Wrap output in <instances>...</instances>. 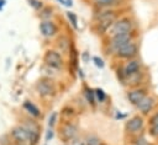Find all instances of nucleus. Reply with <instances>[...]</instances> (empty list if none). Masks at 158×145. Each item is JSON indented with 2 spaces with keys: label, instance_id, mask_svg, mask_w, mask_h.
<instances>
[{
  "label": "nucleus",
  "instance_id": "f257e3e1",
  "mask_svg": "<svg viewBox=\"0 0 158 145\" xmlns=\"http://www.w3.org/2000/svg\"><path fill=\"white\" fill-rule=\"evenodd\" d=\"M96 18H98V23H96L98 32L104 33L112 27V25L115 22V12L114 11H106V12H102L101 15H99Z\"/></svg>",
  "mask_w": 158,
  "mask_h": 145
},
{
  "label": "nucleus",
  "instance_id": "f03ea898",
  "mask_svg": "<svg viewBox=\"0 0 158 145\" xmlns=\"http://www.w3.org/2000/svg\"><path fill=\"white\" fill-rule=\"evenodd\" d=\"M132 26H133L132 21L127 17H123V18H120V20L114 22L112 27L110 28V33H111V36H115V34H118V33L131 32Z\"/></svg>",
  "mask_w": 158,
  "mask_h": 145
},
{
  "label": "nucleus",
  "instance_id": "7ed1b4c3",
  "mask_svg": "<svg viewBox=\"0 0 158 145\" xmlns=\"http://www.w3.org/2000/svg\"><path fill=\"white\" fill-rule=\"evenodd\" d=\"M137 53H138L137 44H136V43H133L132 41H131V42H128L127 44L122 45L121 48H118V49L116 50L117 57L123 58V59H132V58H135V57L137 55Z\"/></svg>",
  "mask_w": 158,
  "mask_h": 145
},
{
  "label": "nucleus",
  "instance_id": "20e7f679",
  "mask_svg": "<svg viewBox=\"0 0 158 145\" xmlns=\"http://www.w3.org/2000/svg\"><path fill=\"white\" fill-rule=\"evenodd\" d=\"M132 41V33L131 32H125V33H118L112 36L111 42H110V47L112 50H117L118 48H121L122 45L127 44L128 42Z\"/></svg>",
  "mask_w": 158,
  "mask_h": 145
},
{
  "label": "nucleus",
  "instance_id": "39448f33",
  "mask_svg": "<svg viewBox=\"0 0 158 145\" xmlns=\"http://www.w3.org/2000/svg\"><path fill=\"white\" fill-rule=\"evenodd\" d=\"M44 61L47 65H49L51 68H54V69H59L63 65V59H62L60 54L56 50H47L44 54Z\"/></svg>",
  "mask_w": 158,
  "mask_h": 145
},
{
  "label": "nucleus",
  "instance_id": "423d86ee",
  "mask_svg": "<svg viewBox=\"0 0 158 145\" xmlns=\"http://www.w3.org/2000/svg\"><path fill=\"white\" fill-rule=\"evenodd\" d=\"M36 90H37V92L41 96H51L56 91L54 85H53V82L49 79H42V80H40L37 82V85H36Z\"/></svg>",
  "mask_w": 158,
  "mask_h": 145
},
{
  "label": "nucleus",
  "instance_id": "0eeeda50",
  "mask_svg": "<svg viewBox=\"0 0 158 145\" xmlns=\"http://www.w3.org/2000/svg\"><path fill=\"white\" fill-rule=\"evenodd\" d=\"M147 96H146V91L144 90H142V88H136V90H131V91H128L127 92V98H128V101L133 104V106H138L139 104V102L143 100V98H146Z\"/></svg>",
  "mask_w": 158,
  "mask_h": 145
},
{
  "label": "nucleus",
  "instance_id": "6e6552de",
  "mask_svg": "<svg viewBox=\"0 0 158 145\" xmlns=\"http://www.w3.org/2000/svg\"><path fill=\"white\" fill-rule=\"evenodd\" d=\"M12 136L19 143H21V144H23V143L30 144V135H28V131L25 128V125L23 127H16V128H14L12 129Z\"/></svg>",
  "mask_w": 158,
  "mask_h": 145
},
{
  "label": "nucleus",
  "instance_id": "1a4fd4ad",
  "mask_svg": "<svg viewBox=\"0 0 158 145\" xmlns=\"http://www.w3.org/2000/svg\"><path fill=\"white\" fill-rule=\"evenodd\" d=\"M40 31L43 37H53L57 33V26L52 21H42L40 25Z\"/></svg>",
  "mask_w": 158,
  "mask_h": 145
},
{
  "label": "nucleus",
  "instance_id": "9d476101",
  "mask_svg": "<svg viewBox=\"0 0 158 145\" xmlns=\"http://www.w3.org/2000/svg\"><path fill=\"white\" fill-rule=\"evenodd\" d=\"M139 61L138 60H135V59H131L123 68V75L126 77H131V76H135L138 74L139 71Z\"/></svg>",
  "mask_w": 158,
  "mask_h": 145
},
{
  "label": "nucleus",
  "instance_id": "9b49d317",
  "mask_svg": "<svg viewBox=\"0 0 158 145\" xmlns=\"http://www.w3.org/2000/svg\"><path fill=\"white\" fill-rule=\"evenodd\" d=\"M143 123H144V122H143V118H142V117H139V116L132 117V118L126 123V129H127V131H130V133H136V131H138V130L142 129Z\"/></svg>",
  "mask_w": 158,
  "mask_h": 145
},
{
  "label": "nucleus",
  "instance_id": "f8f14e48",
  "mask_svg": "<svg viewBox=\"0 0 158 145\" xmlns=\"http://www.w3.org/2000/svg\"><path fill=\"white\" fill-rule=\"evenodd\" d=\"M153 106H154V100L152 97H146V98H143L139 102V104L137 106V108L141 111L142 114H148L153 109Z\"/></svg>",
  "mask_w": 158,
  "mask_h": 145
},
{
  "label": "nucleus",
  "instance_id": "ddd939ff",
  "mask_svg": "<svg viewBox=\"0 0 158 145\" xmlns=\"http://www.w3.org/2000/svg\"><path fill=\"white\" fill-rule=\"evenodd\" d=\"M25 128L27 129L28 135H30V145H35L38 141V136H40L37 127H35L32 124H28V125H25Z\"/></svg>",
  "mask_w": 158,
  "mask_h": 145
},
{
  "label": "nucleus",
  "instance_id": "4468645a",
  "mask_svg": "<svg viewBox=\"0 0 158 145\" xmlns=\"http://www.w3.org/2000/svg\"><path fill=\"white\" fill-rule=\"evenodd\" d=\"M75 133H77V128H75L73 124H67V125H64L63 129H62V136H63V139H65V140L72 139V138L75 135Z\"/></svg>",
  "mask_w": 158,
  "mask_h": 145
},
{
  "label": "nucleus",
  "instance_id": "2eb2a0df",
  "mask_svg": "<svg viewBox=\"0 0 158 145\" xmlns=\"http://www.w3.org/2000/svg\"><path fill=\"white\" fill-rule=\"evenodd\" d=\"M23 108L31 114V116H33V117H40V109L32 103V102H30V101H26L25 103H23Z\"/></svg>",
  "mask_w": 158,
  "mask_h": 145
},
{
  "label": "nucleus",
  "instance_id": "dca6fc26",
  "mask_svg": "<svg viewBox=\"0 0 158 145\" xmlns=\"http://www.w3.org/2000/svg\"><path fill=\"white\" fill-rule=\"evenodd\" d=\"M121 0H95V4L98 6H102V7H109V6H114L117 5Z\"/></svg>",
  "mask_w": 158,
  "mask_h": 145
},
{
  "label": "nucleus",
  "instance_id": "f3484780",
  "mask_svg": "<svg viewBox=\"0 0 158 145\" xmlns=\"http://www.w3.org/2000/svg\"><path fill=\"white\" fill-rule=\"evenodd\" d=\"M85 96H86V100H88L89 103H91V104L95 103V97H96V96H95V92H94L93 90L88 88L86 92H85Z\"/></svg>",
  "mask_w": 158,
  "mask_h": 145
},
{
  "label": "nucleus",
  "instance_id": "a211bd4d",
  "mask_svg": "<svg viewBox=\"0 0 158 145\" xmlns=\"http://www.w3.org/2000/svg\"><path fill=\"white\" fill-rule=\"evenodd\" d=\"M95 96H96V98H98L99 102H102L106 98V95H105L104 90H101V88H96L95 90Z\"/></svg>",
  "mask_w": 158,
  "mask_h": 145
},
{
  "label": "nucleus",
  "instance_id": "6ab92c4d",
  "mask_svg": "<svg viewBox=\"0 0 158 145\" xmlns=\"http://www.w3.org/2000/svg\"><path fill=\"white\" fill-rule=\"evenodd\" d=\"M149 134L154 138H158V123L157 124H153L151 125V129H149Z\"/></svg>",
  "mask_w": 158,
  "mask_h": 145
},
{
  "label": "nucleus",
  "instance_id": "aec40b11",
  "mask_svg": "<svg viewBox=\"0 0 158 145\" xmlns=\"http://www.w3.org/2000/svg\"><path fill=\"white\" fill-rule=\"evenodd\" d=\"M86 144H88V145H100V140H99L98 138H95V136H90V138L88 139Z\"/></svg>",
  "mask_w": 158,
  "mask_h": 145
},
{
  "label": "nucleus",
  "instance_id": "412c9836",
  "mask_svg": "<svg viewBox=\"0 0 158 145\" xmlns=\"http://www.w3.org/2000/svg\"><path fill=\"white\" fill-rule=\"evenodd\" d=\"M67 16H68L69 21H72V25L77 28V17H75V15L73 12H67Z\"/></svg>",
  "mask_w": 158,
  "mask_h": 145
},
{
  "label": "nucleus",
  "instance_id": "4be33fe9",
  "mask_svg": "<svg viewBox=\"0 0 158 145\" xmlns=\"http://www.w3.org/2000/svg\"><path fill=\"white\" fill-rule=\"evenodd\" d=\"M56 119H57V113L56 112H53L52 113V116L49 117V119H48V125H49V128H52L54 124H56Z\"/></svg>",
  "mask_w": 158,
  "mask_h": 145
},
{
  "label": "nucleus",
  "instance_id": "5701e85b",
  "mask_svg": "<svg viewBox=\"0 0 158 145\" xmlns=\"http://www.w3.org/2000/svg\"><path fill=\"white\" fill-rule=\"evenodd\" d=\"M157 123H158V112H157V113H154V114L151 117V119H149V124H151V125L157 124Z\"/></svg>",
  "mask_w": 158,
  "mask_h": 145
},
{
  "label": "nucleus",
  "instance_id": "b1692460",
  "mask_svg": "<svg viewBox=\"0 0 158 145\" xmlns=\"http://www.w3.org/2000/svg\"><path fill=\"white\" fill-rule=\"evenodd\" d=\"M93 60L95 61V65H96V66H99V68H104V61H102L101 59H99L98 57H94Z\"/></svg>",
  "mask_w": 158,
  "mask_h": 145
},
{
  "label": "nucleus",
  "instance_id": "393cba45",
  "mask_svg": "<svg viewBox=\"0 0 158 145\" xmlns=\"http://www.w3.org/2000/svg\"><path fill=\"white\" fill-rule=\"evenodd\" d=\"M28 1H30V2H32L31 5H32L35 9H40V7H41V2H40L38 0H28Z\"/></svg>",
  "mask_w": 158,
  "mask_h": 145
},
{
  "label": "nucleus",
  "instance_id": "a878e982",
  "mask_svg": "<svg viewBox=\"0 0 158 145\" xmlns=\"http://www.w3.org/2000/svg\"><path fill=\"white\" fill-rule=\"evenodd\" d=\"M52 138H53V130H52V129H49V130L47 131V134H46V140L48 141V140H49V139H52Z\"/></svg>",
  "mask_w": 158,
  "mask_h": 145
}]
</instances>
